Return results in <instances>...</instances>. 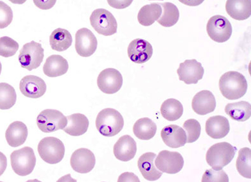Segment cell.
I'll return each instance as SVG.
<instances>
[{
  "mask_svg": "<svg viewBox=\"0 0 251 182\" xmlns=\"http://www.w3.org/2000/svg\"><path fill=\"white\" fill-rule=\"evenodd\" d=\"M219 85L221 93L228 100H237L247 92V80L243 74L237 71H230L224 73L220 78Z\"/></svg>",
  "mask_w": 251,
  "mask_h": 182,
  "instance_id": "1",
  "label": "cell"
},
{
  "mask_svg": "<svg viewBox=\"0 0 251 182\" xmlns=\"http://www.w3.org/2000/svg\"><path fill=\"white\" fill-rule=\"evenodd\" d=\"M125 121L122 114L115 109H105L99 113L96 120V128L102 136L111 137L122 131Z\"/></svg>",
  "mask_w": 251,
  "mask_h": 182,
  "instance_id": "2",
  "label": "cell"
},
{
  "mask_svg": "<svg viewBox=\"0 0 251 182\" xmlns=\"http://www.w3.org/2000/svg\"><path fill=\"white\" fill-rule=\"evenodd\" d=\"M236 148L227 142H221L212 145L206 154V161L213 169L223 170L231 162L235 156Z\"/></svg>",
  "mask_w": 251,
  "mask_h": 182,
  "instance_id": "3",
  "label": "cell"
},
{
  "mask_svg": "<svg viewBox=\"0 0 251 182\" xmlns=\"http://www.w3.org/2000/svg\"><path fill=\"white\" fill-rule=\"evenodd\" d=\"M11 165L16 174L24 177L30 175L34 170L36 157L31 147H25L15 150L10 156Z\"/></svg>",
  "mask_w": 251,
  "mask_h": 182,
  "instance_id": "4",
  "label": "cell"
},
{
  "mask_svg": "<svg viewBox=\"0 0 251 182\" xmlns=\"http://www.w3.org/2000/svg\"><path fill=\"white\" fill-rule=\"evenodd\" d=\"M38 152L41 159L49 164L59 163L64 159L65 147L60 139L55 137H46L40 140Z\"/></svg>",
  "mask_w": 251,
  "mask_h": 182,
  "instance_id": "5",
  "label": "cell"
},
{
  "mask_svg": "<svg viewBox=\"0 0 251 182\" xmlns=\"http://www.w3.org/2000/svg\"><path fill=\"white\" fill-rule=\"evenodd\" d=\"M92 27L99 34L111 36L117 32L118 23L111 12L103 8L96 9L90 17Z\"/></svg>",
  "mask_w": 251,
  "mask_h": 182,
  "instance_id": "6",
  "label": "cell"
},
{
  "mask_svg": "<svg viewBox=\"0 0 251 182\" xmlns=\"http://www.w3.org/2000/svg\"><path fill=\"white\" fill-rule=\"evenodd\" d=\"M44 58V49L41 44L31 41L22 47L20 51L19 60L22 68L31 71L39 68Z\"/></svg>",
  "mask_w": 251,
  "mask_h": 182,
  "instance_id": "7",
  "label": "cell"
},
{
  "mask_svg": "<svg viewBox=\"0 0 251 182\" xmlns=\"http://www.w3.org/2000/svg\"><path fill=\"white\" fill-rule=\"evenodd\" d=\"M37 124L42 132L51 133L64 129L67 124V119L59 110L47 109L37 116Z\"/></svg>",
  "mask_w": 251,
  "mask_h": 182,
  "instance_id": "8",
  "label": "cell"
},
{
  "mask_svg": "<svg viewBox=\"0 0 251 182\" xmlns=\"http://www.w3.org/2000/svg\"><path fill=\"white\" fill-rule=\"evenodd\" d=\"M208 35L214 42L224 43L231 37L232 27L226 17L216 15L210 18L207 24Z\"/></svg>",
  "mask_w": 251,
  "mask_h": 182,
  "instance_id": "9",
  "label": "cell"
},
{
  "mask_svg": "<svg viewBox=\"0 0 251 182\" xmlns=\"http://www.w3.org/2000/svg\"><path fill=\"white\" fill-rule=\"evenodd\" d=\"M154 163L161 172L176 174L182 169L184 160L180 153L163 150L159 153Z\"/></svg>",
  "mask_w": 251,
  "mask_h": 182,
  "instance_id": "10",
  "label": "cell"
},
{
  "mask_svg": "<svg viewBox=\"0 0 251 182\" xmlns=\"http://www.w3.org/2000/svg\"><path fill=\"white\" fill-rule=\"evenodd\" d=\"M97 83L100 91L111 95L120 91L123 83V76L117 69L107 68L100 73Z\"/></svg>",
  "mask_w": 251,
  "mask_h": 182,
  "instance_id": "11",
  "label": "cell"
},
{
  "mask_svg": "<svg viewBox=\"0 0 251 182\" xmlns=\"http://www.w3.org/2000/svg\"><path fill=\"white\" fill-rule=\"evenodd\" d=\"M75 48L78 55L80 57H91L97 49V38L89 29H80L75 34Z\"/></svg>",
  "mask_w": 251,
  "mask_h": 182,
  "instance_id": "12",
  "label": "cell"
},
{
  "mask_svg": "<svg viewBox=\"0 0 251 182\" xmlns=\"http://www.w3.org/2000/svg\"><path fill=\"white\" fill-rule=\"evenodd\" d=\"M179 79L187 85L197 84L202 79L204 69L196 60H187L180 64L177 69Z\"/></svg>",
  "mask_w": 251,
  "mask_h": 182,
  "instance_id": "13",
  "label": "cell"
},
{
  "mask_svg": "<svg viewBox=\"0 0 251 182\" xmlns=\"http://www.w3.org/2000/svg\"><path fill=\"white\" fill-rule=\"evenodd\" d=\"M95 165L96 157L90 150L78 148L72 155L71 165L76 172L87 174L94 169Z\"/></svg>",
  "mask_w": 251,
  "mask_h": 182,
  "instance_id": "14",
  "label": "cell"
},
{
  "mask_svg": "<svg viewBox=\"0 0 251 182\" xmlns=\"http://www.w3.org/2000/svg\"><path fill=\"white\" fill-rule=\"evenodd\" d=\"M153 49L147 40L137 38L130 43L127 48L129 59L135 64H142L148 62L153 55Z\"/></svg>",
  "mask_w": 251,
  "mask_h": 182,
  "instance_id": "15",
  "label": "cell"
},
{
  "mask_svg": "<svg viewBox=\"0 0 251 182\" xmlns=\"http://www.w3.org/2000/svg\"><path fill=\"white\" fill-rule=\"evenodd\" d=\"M20 91L26 97L37 99L46 93L47 85L43 79L39 76H25L20 83Z\"/></svg>",
  "mask_w": 251,
  "mask_h": 182,
  "instance_id": "16",
  "label": "cell"
},
{
  "mask_svg": "<svg viewBox=\"0 0 251 182\" xmlns=\"http://www.w3.org/2000/svg\"><path fill=\"white\" fill-rule=\"evenodd\" d=\"M163 142L170 148L183 147L187 143V135L185 130L176 125L166 126L161 132Z\"/></svg>",
  "mask_w": 251,
  "mask_h": 182,
  "instance_id": "17",
  "label": "cell"
},
{
  "mask_svg": "<svg viewBox=\"0 0 251 182\" xmlns=\"http://www.w3.org/2000/svg\"><path fill=\"white\" fill-rule=\"evenodd\" d=\"M192 109L199 115H205L214 112L216 107V100L211 91H199L193 98Z\"/></svg>",
  "mask_w": 251,
  "mask_h": 182,
  "instance_id": "18",
  "label": "cell"
},
{
  "mask_svg": "<svg viewBox=\"0 0 251 182\" xmlns=\"http://www.w3.org/2000/svg\"><path fill=\"white\" fill-rule=\"evenodd\" d=\"M137 152L135 140L131 136H124L119 138L114 146V156L119 160L128 161L133 159Z\"/></svg>",
  "mask_w": 251,
  "mask_h": 182,
  "instance_id": "19",
  "label": "cell"
},
{
  "mask_svg": "<svg viewBox=\"0 0 251 182\" xmlns=\"http://www.w3.org/2000/svg\"><path fill=\"white\" fill-rule=\"evenodd\" d=\"M206 133L214 139H221L227 136L230 125L225 116L217 115L208 119L205 124Z\"/></svg>",
  "mask_w": 251,
  "mask_h": 182,
  "instance_id": "20",
  "label": "cell"
},
{
  "mask_svg": "<svg viewBox=\"0 0 251 182\" xmlns=\"http://www.w3.org/2000/svg\"><path fill=\"white\" fill-rule=\"evenodd\" d=\"M155 157L154 153L148 152L142 155L138 159L139 170L147 181H156L162 176L163 172L157 169L156 166L154 165L153 161Z\"/></svg>",
  "mask_w": 251,
  "mask_h": 182,
  "instance_id": "21",
  "label": "cell"
},
{
  "mask_svg": "<svg viewBox=\"0 0 251 182\" xmlns=\"http://www.w3.org/2000/svg\"><path fill=\"white\" fill-rule=\"evenodd\" d=\"M28 129L22 121H16L11 123L5 133L8 144L12 147H18L24 144L28 137Z\"/></svg>",
  "mask_w": 251,
  "mask_h": 182,
  "instance_id": "22",
  "label": "cell"
},
{
  "mask_svg": "<svg viewBox=\"0 0 251 182\" xmlns=\"http://www.w3.org/2000/svg\"><path fill=\"white\" fill-rule=\"evenodd\" d=\"M227 14L233 19L243 21L251 15V0H227L226 4Z\"/></svg>",
  "mask_w": 251,
  "mask_h": 182,
  "instance_id": "23",
  "label": "cell"
},
{
  "mask_svg": "<svg viewBox=\"0 0 251 182\" xmlns=\"http://www.w3.org/2000/svg\"><path fill=\"white\" fill-rule=\"evenodd\" d=\"M68 69L69 64L66 58L58 55L47 58L43 67L45 75L51 78L64 75Z\"/></svg>",
  "mask_w": 251,
  "mask_h": 182,
  "instance_id": "24",
  "label": "cell"
},
{
  "mask_svg": "<svg viewBox=\"0 0 251 182\" xmlns=\"http://www.w3.org/2000/svg\"><path fill=\"white\" fill-rule=\"evenodd\" d=\"M66 117L67 124L63 129L66 134L71 136H78L86 133L89 121L86 115L81 114H75Z\"/></svg>",
  "mask_w": 251,
  "mask_h": 182,
  "instance_id": "25",
  "label": "cell"
},
{
  "mask_svg": "<svg viewBox=\"0 0 251 182\" xmlns=\"http://www.w3.org/2000/svg\"><path fill=\"white\" fill-rule=\"evenodd\" d=\"M225 112L232 120L243 122L251 117V105L245 101L228 103L225 107Z\"/></svg>",
  "mask_w": 251,
  "mask_h": 182,
  "instance_id": "26",
  "label": "cell"
},
{
  "mask_svg": "<svg viewBox=\"0 0 251 182\" xmlns=\"http://www.w3.org/2000/svg\"><path fill=\"white\" fill-rule=\"evenodd\" d=\"M162 8L160 3H151L143 6L139 11L138 20L141 25H152L161 17Z\"/></svg>",
  "mask_w": 251,
  "mask_h": 182,
  "instance_id": "27",
  "label": "cell"
},
{
  "mask_svg": "<svg viewBox=\"0 0 251 182\" xmlns=\"http://www.w3.org/2000/svg\"><path fill=\"white\" fill-rule=\"evenodd\" d=\"M73 44V37L69 31L63 28L53 30L50 36L51 49L57 51H64L70 48Z\"/></svg>",
  "mask_w": 251,
  "mask_h": 182,
  "instance_id": "28",
  "label": "cell"
},
{
  "mask_svg": "<svg viewBox=\"0 0 251 182\" xmlns=\"http://www.w3.org/2000/svg\"><path fill=\"white\" fill-rule=\"evenodd\" d=\"M133 133L141 140H149L156 135L157 126L151 119L142 118L134 123Z\"/></svg>",
  "mask_w": 251,
  "mask_h": 182,
  "instance_id": "29",
  "label": "cell"
},
{
  "mask_svg": "<svg viewBox=\"0 0 251 182\" xmlns=\"http://www.w3.org/2000/svg\"><path fill=\"white\" fill-rule=\"evenodd\" d=\"M161 114L166 120L174 121L181 118L183 113V105L176 99L170 98L161 105Z\"/></svg>",
  "mask_w": 251,
  "mask_h": 182,
  "instance_id": "30",
  "label": "cell"
},
{
  "mask_svg": "<svg viewBox=\"0 0 251 182\" xmlns=\"http://www.w3.org/2000/svg\"><path fill=\"white\" fill-rule=\"evenodd\" d=\"M160 5L162 6L163 13L160 19L157 20L158 23L161 26L167 28L175 25L178 22L180 17V12L178 8L170 2L161 3Z\"/></svg>",
  "mask_w": 251,
  "mask_h": 182,
  "instance_id": "31",
  "label": "cell"
},
{
  "mask_svg": "<svg viewBox=\"0 0 251 182\" xmlns=\"http://www.w3.org/2000/svg\"><path fill=\"white\" fill-rule=\"evenodd\" d=\"M236 168L241 176L251 178V150L250 148H243L239 150Z\"/></svg>",
  "mask_w": 251,
  "mask_h": 182,
  "instance_id": "32",
  "label": "cell"
},
{
  "mask_svg": "<svg viewBox=\"0 0 251 182\" xmlns=\"http://www.w3.org/2000/svg\"><path fill=\"white\" fill-rule=\"evenodd\" d=\"M17 93L12 85L0 83V110H8L14 106Z\"/></svg>",
  "mask_w": 251,
  "mask_h": 182,
  "instance_id": "33",
  "label": "cell"
},
{
  "mask_svg": "<svg viewBox=\"0 0 251 182\" xmlns=\"http://www.w3.org/2000/svg\"><path fill=\"white\" fill-rule=\"evenodd\" d=\"M183 127L187 133V143H192L198 140L201 133V125L198 121L189 119L185 121Z\"/></svg>",
  "mask_w": 251,
  "mask_h": 182,
  "instance_id": "34",
  "label": "cell"
},
{
  "mask_svg": "<svg viewBox=\"0 0 251 182\" xmlns=\"http://www.w3.org/2000/svg\"><path fill=\"white\" fill-rule=\"evenodd\" d=\"M19 44L12 38L8 37L0 38V56L1 57H13L19 50Z\"/></svg>",
  "mask_w": 251,
  "mask_h": 182,
  "instance_id": "35",
  "label": "cell"
},
{
  "mask_svg": "<svg viewBox=\"0 0 251 182\" xmlns=\"http://www.w3.org/2000/svg\"><path fill=\"white\" fill-rule=\"evenodd\" d=\"M228 177L223 170L209 169L203 175L202 182H228Z\"/></svg>",
  "mask_w": 251,
  "mask_h": 182,
  "instance_id": "36",
  "label": "cell"
},
{
  "mask_svg": "<svg viewBox=\"0 0 251 182\" xmlns=\"http://www.w3.org/2000/svg\"><path fill=\"white\" fill-rule=\"evenodd\" d=\"M12 8L3 1H0V29L6 28L13 21Z\"/></svg>",
  "mask_w": 251,
  "mask_h": 182,
  "instance_id": "37",
  "label": "cell"
},
{
  "mask_svg": "<svg viewBox=\"0 0 251 182\" xmlns=\"http://www.w3.org/2000/svg\"><path fill=\"white\" fill-rule=\"evenodd\" d=\"M109 5L112 8L122 10L129 7L133 0H107Z\"/></svg>",
  "mask_w": 251,
  "mask_h": 182,
  "instance_id": "38",
  "label": "cell"
},
{
  "mask_svg": "<svg viewBox=\"0 0 251 182\" xmlns=\"http://www.w3.org/2000/svg\"><path fill=\"white\" fill-rule=\"evenodd\" d=\"M37 8L42 10H48L52 8L57 0H33Z\"/></svg>",
  "mask_w": 251,
  "mask_h": 182,
  "instance_id": "39",
  "label": "cell"
},
{
  "mask_svg": "<svg viewBox=\"0 0 251 182\" xmlns=\"http://www.w3.org/2000/svg\"><path fill=\"white\" fill-rule=\"evenodd\" d=\"M118 182H140L138 177L133 173L126 172L120 175Z\"/></svg>",
  "mask_w": 251,
  "mask_h": 182,
  "instance_id": "40",
  "label": "cell"
},
{
  "mask_svg": "<svg viewBox=\"0 0 251 182\" xmlns=\"http://www.w3.org/2000/svg\"><path fill=\"white\" fill-rule=\"evenodd\" d=\"M7 167V159L3 153L0 152V176L4 174Z\"/></svg>",
  "mask_w": 251,
  "mask_h": 182,
  "instance_id": "41",
  "label": "cell"
},
{
  "mask_svg": "<svg viewBox=\"0 0 251 182\" xmlns=\"http://www.w3.org/2000/svg\"><path fill=\"white\" fill-rule=\"evenodd\" d=\"M181 3L189 6H197L203 3L204 0H178Z\"/></svg>",
  "mask_w": 251,
  "mask_h": 182,
  "instance_id": "42",
  "label": "cell"
},
{
  "mask_svg": "<svg viewBox=\"0 0 251 182\" xmlns=\"http://www.w3.org/2000/svg\"><path fill=\"white\" fill-rule=\"evenodd\" d=\"M9 1L12 2L13 4H23L25 3L26 0H9Z\"/></svg>",
  "mask_w": 251,
  "mask_h": 182,
  "instance_id": "43",
  "label": "cell"
},
{
  "mask_svg": "<svg viewBox=\"0 0 251 182\" xmlns=\"http://www.w3.org/2000/svg\"><path fill=\"white\" fill-rule=\"evenodd\" d=\"M1 70H2V65H1V62H0V75H1Z\"/></svg>",
  "mask_w": 251,
  "mask_h": 182,
  "instance_id": "44",
  "label": "cell"
},
{
  "mask_svg": "<svg viewBox=\"0 0 251 182\" xmlns=\"http://www.w3.org/2000/svg\"><path fill=\"white\" fill-rule=\"evenodd\" d=\"M150 1H154V0H150ZM159 1H163V0H159Z\"/></svg>",
  "mask_w": 251,
  "mask_h": 182,
  "instance_id": "45",
  "label": "cell"
}]
</instances>
